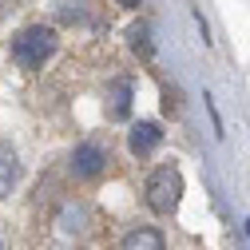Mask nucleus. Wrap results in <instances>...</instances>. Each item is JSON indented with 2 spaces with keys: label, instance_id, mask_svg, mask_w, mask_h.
<instances>
[{
  "label": "nucleus",
  "instance_id": "f257e3e1",
  "mask_svg": "<svg viewBox=\"0 0 250 250\" xmlns=\"http://www.w3.org/2000/svg\"><path fill=\"white\" fill-rule=\"evenodd\" d=\"M56 48H60V40H56L52 28H44V24H32V28H24V32L12 36V60L24 72L44 68L48 60L56 56Z\"/></svg>",
  "mask_w": 250,
  "mask_h": 250
},
{
  "label": "nucleus",
  "instance_id": "f03ea898",
  "mask_svg": "<svg viewBox=\"0 0 250 250\" xmlns=\"http://www.w3.org/2000/svg\"><path fill=\"white\" fill-rule=\"evenodd\" d=\"M143 195H147V207L155 214H175L179 199H183V175H179V167H171V163L167 167H155Z\"/></svg>",
  "mask_w": 250,
  "mask_h": 250
},
{
  "label": "nucleus",
  "instance_id": "7ed1b4c3",
  "mask_svg": "<svg viewBox=\"0 0 250 250\" xmlns=\"http://www.w3.org/2000/svg\"><path fill=\"white\" fill-rule=\"evenodd\" d=\"M107 163H111L107 147H104V143H96V139H87V143H80V147L72 151L68 171H72L76 179H100V175L107 171Z\"/></svg>",
  "mask_w": 250,
  "mask_h": 250
},
{
  "label": "nucleus",
  "instance_id": "20e7f679",
  "mask_svg": "<svg viewBox=\"0 0 250 250\" xmlns=\"http://www.w3.org/2000/svg\"><path fill=\"white\" fill-rule=\"evenodd\" d=\"M127 147H131V155L147 159V155H155V151L163 147V127H159V123H151V119H139L135 127H131V135H127Z\"/></svg>",
  "mask_w": 250,
  "mask_h": 250
},
{
  "label": "nucleus",
  "instance_id": "39448f33",
  "mask_svg": "<svg viewBox=\"0 0 250 250\" xmlns=\"http://www.w3.org/2000/svg\"><path fill=\"white\" fill-rule=\"evenodd\" d=\"M107 119H127L131 115V80H115L107 87Z\"/></svg>",
  "mask_w": 250,
  "mask_h": 250
},
{
  "label": "nucleus",
  "instance_id": "423d86ee",
  "mask_svg": "<svg viewBox=\"0 0 250 250\" xmlns=\"http://www.w3.org/2000/svg\"><path fill=\"white\" fill-rule=\"evenodd\" d=\"M20 183V155L12 151V143L0 139V199Z\"/></svg>",
  "mask_w": 250,
  "mask_h": 250
},
{
  "label": "nucleus",
  "instance_id": "0eeeda50",
  "mask_svg": "<svg viewBox=\"0 0 250 250\" xmlns=\"http://www.w3.org/2000/svg\"><path fill=\"white\" fill-rule=\"evenodd\" d=\"M119 250H167V242H163V234L155 227H135V230H127V238H123Z\"/></svg>",
  "mask_w": 250,
  "mask_h": 250
},
{
  "label": "nucleus",
  "instance_id": "6e6552de",
  "mask_svg": "<svg viewBox=\"0 0 250 250\" xmlns=\"http://www.w3.org/2000/svg\"><path fill=\"white\" fill-rule=\"evenodd\" d=\"M83 223H87V210H83V207H68V210H64V223H60V230H64V234H80Z\"/></svg>",
  "mask_w": 250,
  "mask_h": 250
},
{
  "label": "nucleus",
  "instance_id": "1a4fd4ad",
  "mask_svg": "<svg viewBox=\"0 0 250 250\" xmlns=\"http://www.w3.org/2000/svg\"><path fill=\"white\" fill-rule=\"evenodd\" d=\"M131 48H135L139 56H151V52H155V48H151V28H147V24H135V28H131Z\"/></svg>",
  "mask_w": 250,
  "mask_h": 250
},
{
  "label": "nucleus",
  "instance_id": "9d476101",
  "mask_svg": "<svg viewBox=\"0 0 250 250\" xmlns=\"http://www.w3.org/2000/svg\"><path fill=\"white\" fill-rule=\"evenodd\" d=\"M87 12H83V4H80V0H76V4H72V0H64V4H60V20H83Z\"/></svg>",
  "mask_w": 250,
  "mask_h": 250
},
{
  "label": "nucleus",
  "instance_id": "9b49d317",
  "mask_svg": "<svg viewBox=\"0 0 250 250\" xmlns=\"http://www.w3.org/2000/svg\"><path fill=\"white\" fill-rule=\"evenodd\" d=\"M207 111H210V123H214V135L223 139V119H218V107L210 104V96H207Z\"/></svg>",
  "mask_w": 250,
  "mask_h": 250
},
{
  "label": "nucleus",
  "instance_id": "f8f14e48",
  "mask_svg": "<svg viewBox=\"0 0 250 250\" xmlns=\"http://www.w3.org/2000/svg\"><path fill=\"white\" fill-rule=\"evenodd\" d=\"M119 4H123V8H139L143 0H119Z\"/></svg>",
  "mask_w": 250,
  "mask_h": 250
},
{
  "label": "nucleus",
  "instance_id": "ddd939ff",
  "mask_svg": "<svg viewBox=\"0 0 250 250\" xmlns=\"http://www.w3.org/2000/svg\"><path fill=\"white\" fill-rule=\"evenodd\" d=\"M0 250H4V246H0Z\"/></svg>",
  "mask_w": 250,
  "mask_h": 250
}]
</instances>
